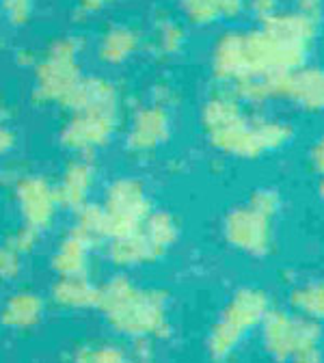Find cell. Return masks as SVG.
Instances as JSON below:
<instances>
[{"mask_svg": "<svg viewBox=\"0 0 324 363\" xmlns=\"http://www.w3.org/2000/svg\"><path fill=\"white\" fill-rule=\"evenodd\" d=\"M121 96L113 80L84 76L65 104L69 113L59 134L61 145L76 156H91L102 150L119 128Z\"/></svg>", "mask_w": 324, "mask_h": 363, "instance_id": "1", "label": "cell"}, {"mask_svg": "<svg viewBox=\"0 0 324 363\" xmlns=\"http://www.w3.org/2000/svg\"><path fill=\"white\" fill-rule=\"evenodd\" d=\"M106 323L121 335L147 340L167 331L164 298L156 290L136 288L125 275L98 286V305Z\"/></svg>", "mask_w": 324, "mask_h": 363, "instance_id": "2", "label": "cell"}, {"mask_svg": "<svg viewBox=\"0 0 324 363\" xmlns=\"http://www.w3.org/2000/svg\"><path fill=\"white\" fill-rule=\"evenodd\" d=\"M80 52L82 41L78 37H59L37 57L33 65V98L37 104H57L65 108L67 100L84 78L80 67Z\"/></svg>", "mask_w": 324, "mask_h": 363, "instance_id": "3", "label": "cell"}, {"mask_svg": "<svg viewBox=\"0 0 324 363\" xmlns=\"http://www.w3.org/2000/svg\"><path fill=\"white\" fill-rule=\"evenodd\" d=\"M177 227L167 212H152L136 232L108 240V259L119 268H134L158 259L175 240Z\"/></svg>", "mask_w": 324, "mask_h": 363, "instance_id": "4", "label": "cell"}, {"mask_svg": "<svg viewBox=\"0 0 324 363\" xmlns=\"http://www.w3.org/2000/svg\"><path fill=\"white\" fill-rule=\"evenodd\" d=\"M104 218V240L136 232L152 214L145 189L134 177H115L100 201Z\"/></svg>", "mask_w": 324, "mask_h": 363, "instance_id": "5", "label": "cell"}, {"mask_svg": "<svg viewBox=\"0 0 324 363\" xmlns=\"http://www.w3.org/2000/svg\"><path fill=\"white\" fill-rule=\"evenodd\" d=\"M266 313V296L253 290H245L236 294L229 303L218 325L210 335V352L216 359H225L238 346L242 335L251 331Z\"/></svg>", "mask_w": 324, "mask_h": 363, "instance_id": "6", "label": "cell"}, {"mask_svg": "<svg viewBox=\"0 0 324 363\" xmlns=\"http://www.w3.org/2000/svg\"><path fill=\"white\" fill-rule=\"evenodd\" d=\"M13 193L22 216V225L30 227V230L39 234L50 230L61 208L57 186L52 182L43 175L22 173L13 184Z\"/></svg>", "mask_w": 324, "mask_h": 363, "instance_id": "7", "label": "cell"}, {"mask_svg": "<svg viewBox=\"0 0 324 363\" xmlns=\"http://www.w3.org/2000/svg\"><path fill=\"white\" fill-rule=\"evenodd\" d=\"M98 171L89 156H76L61 173L57 182V195L61 201V208L67 210H80L89 203V197L94 193Z\"/></svg>", "mask_w": 324, "mask_h": 363, "instance_id": "8", "label": "cell"}, {"mask_svg": "<svg viewBox=\"0 0 324 363\" xmlns=\"http://www.w3.org/2000/svg\"><path fill=\"white\" fill-rule=\"evenodd\" d=\"M169 134V117L167 111L158 104L138 108L130 121L125 145L130 152L145 154L156 150Z\"/></svg>", "mask_w": 324, "mask_h": 363, "instance_id": "9", "label": "cell"}, {"mask_svg": "<svg viewBox=\"0 0 324 363\" xmlns=\"http://www.w3.org/2000/svg\"><path fill=\"white\" fill-rule=\"evenodd\" d=\"M96 240L86 236L84 232L72 230L61 238L57 251L52 253V270L59 277H78V275H89L91 266V253L96 249Z\"/></svg>", "mask_w": 324, "mask_h": 363, "instance_id": "10", "label": "cell"}, {"mask_svg": "<svg viewBox=\"0 0 324 363\" xmlns=\"http://www.w3.org/2000/svg\"><path fill=\"white\" fill-rule=\"evenodd\" d=\"M43 315V298L35 292H16L9 296L0 309V325L13 329V331H26L33 329Z\"/></svg>", "mask_w": 324, "mask_h": 363, "instance_id": "11", "label": "cell"}, {"mask_svg": "<svg viewBox=\"0 0 324 363\" xmlns=\"http://www.w3.org/2000/svg\"><path fill=\"white\" fill-rule=\"evenodd\" d=\"M141 45V37L132 26L115 24L106 28L98 41V57L106 65H123L128 63Z\"/></svg>", "mask_w": 324, "mask_h": 363, "instance_id": "12", "label": "cell"}, {"mask_svg": "<svg viewBox=\"0 0 324 363\" xmlns=\"http://www.w3.org/2000/svg\"><path fill=\"white\" fill-rule=\"evenodd\" d=\"M50 296L63 309H89L98 305V286L91 284L89 275L59 277L50 290Z\"/></svg>", "mask_w": 324, "mask_h": 363, "instance_id": "13", "label": "cell"}, {"mask_svg": "<svg viewBox=\"0 0 324 363\" xmlns=\"http://www.w3.org/2000/svg\"><path fill=\"white\" fill-rule=\"evenodd\" d=\"M227 236L236 247L259 253L266 249V225L262 212H236L227 223Z\"/></svg>", "mask_w": 324, "mask_h": 363, "instance_id": "14", "label": "cell"}, {"mask_svg": "<svg viewBox=\"0 0 324 363\" xmlns=\"http://www.w3.org/2000/svg\"><path fill=\"white\" fill-rule=\"evenodd\" d=\"M138 350L128 354L117 344H86L80 346L74 354V363H154L150 352L143 350L145 340H134Z\"/></svg>", "mask_w": 324, "mask_h": 363, "instance_id": "15", "label": "cell"}, {"mask_svg": "<svg viewBox=\"0 0 324 363\" xmlns=\"http://www.w3.org/2000/svg\"><path fill=\"white\" fill-rule=\"evenodd\" d=\"M266 346L272 354H276L279 359H286L294 352L296 346V337H298V325L290 323L286 315L272 313L266 323Z\"/></svg>", "mask_w": 324, "mask_h": 363, "instance_id": "16", "label": "cell"}, {"mask_svg": "<svg viewBox=\"0 0 324 363\" xmlns=\"http://www.w3.org/2000/svg\"><path fill=\"white\" fill-rule=\"evenodd\" d=\"M22 253L16 251L7 240L0 245V281H13L22 270Z\"/></svg>", "mask_w": 324, "mask_h": 363, "instance_id": "17", "label": "cell"}, {"mask_svg": "<svg viewBox=\"0 0 324 363\" xmlns=\"http://www.w3.org/2000/svg\"><path fill=\"white\" fill-rule=\"evenodd\" d=\"M0 9L13 26H24L33 16V0H0Z\"/></svg>", "mask_w": 324, "mask_h": 363, "instance_id": "18", "label": "cell"}, {"mask_svg": "<svg viewBox=\"0 0 324 363\" xmlns=\"http://www.w3.org/2000/svg\"><path fill=\"white\" fill-rule=\"evenodd\" d=\"M181 41V30L173 22H164L156 28V45L162 52H175Z\"/></svg>", "mask_w": 324, "mask_h": 363, "instance_id": "19", "label": "cell"}, {"mask_svg": "<svg viewBox=\"0 0 324 363\" xmlns=\"http://www.w3.org/2000/svg\"><path fill=\"white\" fill-rule=\"evenodd\" d=\"M37 238H39V232H35V230H30V227L22 225V227H18V230L7 238V242H9L16 251H20L22 255H26V253H30V251L35 249Z\"/></svg>", "mask_w": 324, "mask_h": 363, "instance_id": "20", "label": "cell"}, {"mask_svg": "<svg viewBox=\"0 0 324 363\" xmlns=\"http://www.w3.org/2000/svg\"><path fill=\"white\" fill-rule=\"evenodd\" d=\"M296 303L307 311V313H318L324 315V290H305L296 296Z\"/></svg>", "mask_w": 324, "mask_h": 363, "instance_id": "21", "label": "cell"}, {"mask_svg": "<svg viewBox=\"0 0 324 363\" xmlns=\"http://www.w3.org/2000/svg\"><path fill=\"white\" fill-rule=\"evenodd\" d=\"M16 147V132L5 123L3 111H0V156L9 154Z\"/></svg>", "mask_w": 324, "mask_h": 363, "instance_id": "22", "label": "cell"}, {"mask_svg": "<svg viewBox=\"0 0 324 363\" xmlns=\"http://www.w3.org/2000/svg\"><path fill=\"white\" fill-rule=\"evenodd\" d=\"M113 0H76V5L82 13H98L106 5H111Z\"/></svg>", "mask_w": 324, "mask_h": 363, "instance_id": "23", "label": "cell"}]
</instances>
